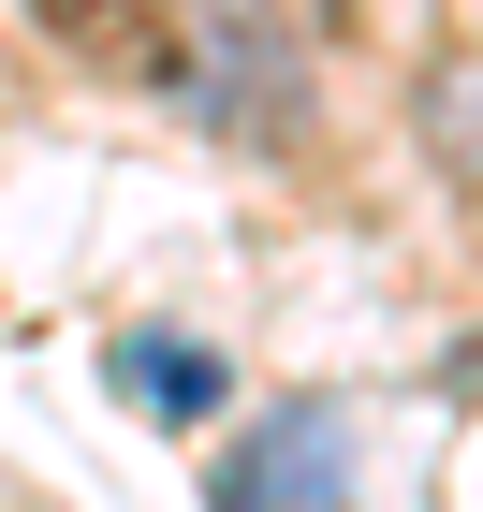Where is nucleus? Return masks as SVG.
<instances>
[{
	"mask_svg": "<svg viewBox=\"0 0 483 512\" xmlns=\"http://www.w3.org/2000/svg\"><path fill=\"white\" fill-rule=\"evenodd\" d=\"M30 15H44V30H74V44H103V59L147 44V30H132V0H30Z\"/></svg>",
	"mask_w": 483,
	"mask_h": 512,
	"instance_id": "7ed1b4c3",
	"label": "nucleus"
},
{
	"mask_svg": "<svg viewBox=\"0 0 483 512\" xmlns=\"http://www.w3.org/2000/svg\"><path fill=\"white\" fill-rule=\"evenodd\" d=\"M118 381H132V395H161V410H205V395H220V366H205L191 337H132Z\"/></svg>",
	"mask_w": 483,
	"mask_h": 512,
	"instance_id": "f03ea898",
	"label": "nucleus"
},
{
	"mask_svg": "<svg viewBox=\"0 0 483 512\" xmlns=\"http://www.w3.org/2000/svg\"><path fill=\"white\" fill-rule=\"evenodd\" d=\"M352 498V439L322 425V410H279V425L235 439V469H220V512H337Z\"/></svg>",
	"mask_w": 483,
	"mask_h": 512,
	"instance_id": "f257e3e1",
	"label": "nucleus"
}]
</instances>
